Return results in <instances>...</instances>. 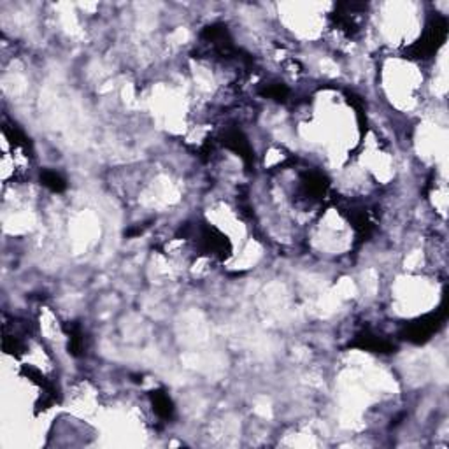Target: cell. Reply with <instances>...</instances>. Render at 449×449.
I'll return each instance as SVG.
<instances>
[{
	"label": "cell",
	"instance_id": "obj_1",
	"mask_svg": "<svg viewBox=\"0 0 449 449\" xmlns=\"http://www.w3.org/2000/svg\"><path fill=\"white\" fill-rule=\"evenodd\" d=\"M448 35V23L444 18H434L429 23L426 30L423 32L422 39L416 42L415 46H411L409 49V55H412V58L425 60L430 58L441 46L444 44Z\"/></svg>",
	"mask_w": 449,
	"mask_h": 449
},
{
	"label": "cell",
	"instance_id": "obj_2",
	"mask_svg": "<svg viewBox=\"0 0 449 449\" xmlns=\"http://www.w3.org/2000/svg\"><path fill=\"white\" fill-rule=\"evenodd\" d=\"M444 320H446V309L441 308L439 311L432 312V315H426L416 320V322L407 323L405 329L402 330V337L412 342V344H423L443 327Z\"/></svg>",
	"mask_w": 449,
	"mask_h": 449
},
{
	"label": "cell",
	"instance_id": "obj_3",
	"mask_svg": "<svg viewBox=\"0 0 449 449\" xmlns=\"http://www.w3.org/2000/svg\"><path fill=\"white\" fill-rule=\"evenodd\" d=\"M222 144L227 149H230L232 153L241 156L246 167H253V163H255V153H253L248 137L239 128H227L222 135Z\"/></svg>",
	"mask_w": 449,
	"mask_h": 449
},
{
	"label": "cell",
	"instance_id": "obj_4",
	"mask_svg": "<svg viewBox=\"0 0 449 449\" xmlns=\"http://www.w3.org/2000/svg\"><path fill=\"white\" fill-rule=\"evenodd\" d=\"M353 348L363 349V351H372V353H391L395 349L393 342L388 341L386 337H381L377 334L370 332V330H363L362 334L355 337V341L351 342Z\"/></svg>",
	"mask_w": 449,
	"mask_h": 449
},
{
	"label": "cell",
	"instance_id": "obj_5",
	"mask_svg": "<svg viewBox=\"0 0 449 449\" xmlns=\"http://www.w3.org/2000/svg\"><path fill=\"white\" fill-rule=\"evenodd\" d=\"M149 400H151L153 411L163 422H169V419L174 418V412H176V407H174L172 398L169 397L165 390H155L149 393Z\"/></svg>",
	"mask_w": 449,
	"mask_h": 449
},
{
	"label": "cell",
	"instance_id": "obj_6",
	"mask_svg": "<svg viewBox=\"0 0 449 449\" xmlns=\"http://www.w3.org/2000/svg\"><path fill=\"white\" fill-rule=\"evenodd\" d=\"M65 334L69 337V353L74 356H83L87 351V337L77 323H67Z\"/></svg>",
	"mask_w": 449,
	"mask_h": 449
},
{
	"label": "cell",
	"instance_id": "obj_7",
	"mask_svg": "<svg viewBox=\"0 0 449 449\" xmlns=\"http://www.w3.org/2000/svg\"><path fill=\"white\" fill-rule=\"evenodd\" d=\"M260 94H262V97L270 99V101L288 102L291 91L284 83H269V84H265L262 90H260Z\"/></svg>",
	"mask_w": 449,
	"mask_h": 449
},
{
	"label": "cell",
	"instance_id": "obj_8",
	"mask_svg": "<svg viewBox=\"0 0 449 449\" xmlns=\"http://www.w3.org/2000/svg\"><path fill=\"white\" fill-rule=\"evenodd\" d=\"M41 183L53 194H62L67 188V181L63 179L62 174L55 172V170H42L41 172Z\"/></svg>",
	"mask_w": 449,
	"mask_h": 449
}]
</instances>
